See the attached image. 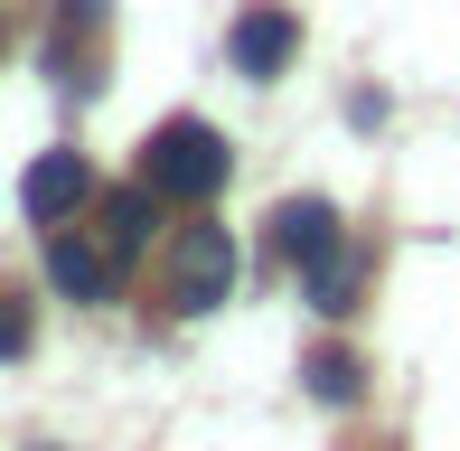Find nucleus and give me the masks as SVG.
<instances>
[{
	"mask_svg": "<svg viewBox=\"0 0 460 451\" xmlns=\"http://www.w3.org/2000/svg\"><path fill=\"white\" fill-rule=\"evenodd\" d=\"M141 179H151L160 198H179V208H207V198L226 189V141L179 113V122H160V132L141 141Z\"/></svg>",
	"mask_w": 460,
	"mask_h": 451,
	"instance_id": "f257e3e1",
	"label": "nucleus"
},
{
	"mask_svg": "<svg viewBox=\"0 0 460 451\" xmlns=\"http://www.w3.org/2000/svg\"><path fill=\"white\" fill-rule=\"evenodd\" d=\"M235 273H244V254H235L226 226H188L170 244V301L179 311H217V301L235 292Z\"/></svg>",
	"mask_w": 460,
	"mask_h": 451,
	"instance_id": "f03ea898",
	"label": "nucleus"
},
{
	"mask_svg": "<svg viewBox=\"0 0 460 451\" xmlns=\"http://www.w3.org/2000/svg\"><path fill=\"white\" fill-rule=\"evenodd\" d=\"M85 198H94V170H85V160H75V151H38V160H29V179H19V208H29L38 226L75 217V208H85Z\"/></svg>",
	"mask_w": 460,
	"mask_h": 451,
	"instance_id": "7ed1b4c3",
	"label": "nucleus"
},
{
	"mask_svg": "<svg viewBox=\"0 0 460 451\" xmlns=\"http://www.w3.org/2000/svg\"><path fill=\"white\" fill-rule=\"evenodd\" d=\"M273 244L301 263V273L329 263V254H339V208H329V198H282V208H273Z\"/></svg>",
	"mask_w": 460,
	"mask_h": 451,
	"instance_id": "20e7f679",
	"label": "nucleus"
},
{
	"mask_svg": "<svg viewBox=\"0 0 460 451\" xmlns=\"http://www.w3.org/2000/svg\"><path fill=\"white\" fill-rule=\"evenodd\" d=\"M291 48H301V19L273 10V0L235 19V66H244V75H282V66H291Z\"/></svg>",
	"mask_w": 460,
	"mask_h": 451,
	"instance_id": "39448f33",
	"label": "nucleus"
},
{
	"mask_svg": "<svg viewBox=\"0 0 460 451\" xmlns=\"http://www.w3.org/2000/svg\"><path fill=\"white\" fill-rule=\"evenodd\" d=\"M48 282L66 301H113V254H103V244H85V235H48Z\"/></svg>",
	"mask_w": 460,
	"mask_h": 451,
	"instance_id": "423d86ee",
	"label": "nucleus"
},
{
	"mask_svg": "<svg viewBox=\"0 0 460 451\" xmlns=\"http://www.w3.org/2000/svg\"><path fill=\"white\" fill-rule=\"evenodd\" d=\"M151 208H160V189L151 179H132V189H113L103 198V254H141V244H151Z\"/></svg>",
	"mask_w": 460,
	"mask_h": 451,
	"instance_id": "0eeeda50",
	"label": "nucleus"
},
{
	"mask_svg": "<svg viewBox=\"0 0 460 451\" xmlns=\"http://www.w3.org/2000/svg\"><path fill=\"white\" fill-rule=\"evenodd\" d=\"M301 385H310L320 404H358V395H367V367L348 358V348H310V358H301Z\"/></svg>",
	"mask_w": 460,
	"mask_h": 451,
	"instance_id": "6e6552de",
	"label": "nucleus"
},
{
	"mask_svg": "<svg viewBox=\"0 0 460 451\" xmlns=\"http://www.w3.org/2000/svg\"><path fill=\"white\" fill-rule=\"evenodd\" d=\"M358 282H367V263L348 254V244H339L329 263H310V301H320L329 320H348V311H358Z\"/></svg>",
	"mask_w": 460,
	"mask_h": 451,
	"instance_id": "1a4fd4ad",
	"label": "nucleus"
},
{
	"mask_svg": "<svg viewBox=\"0 0 460 451\" xmlns=\"http://www.w3.org/2000/svg\"><path fill=\"white\" fill-rule=\"evenodd\" d=\"M19 348H29V301L0 292V358H19Z\"/></svg>",
	"mask_w": 460,
	"mask_h": 451,
	"instance_id": "9d476101",
	"label": "nucleus"
}]
</instances>
